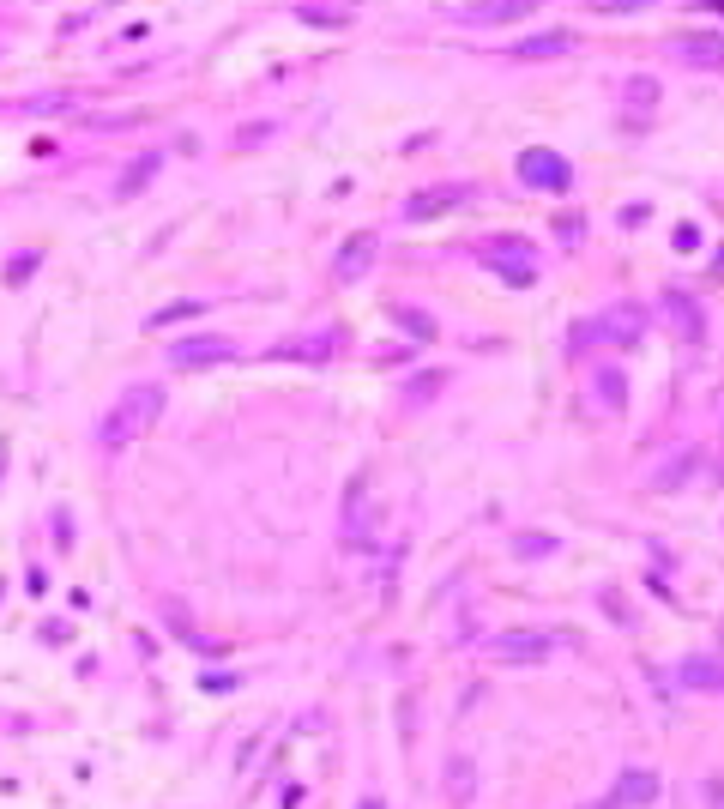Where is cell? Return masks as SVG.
Wrapping results in <instances>:
<instances>
[{
    "label": "cell",
    "mask_w": 724,
    "mask_h": 809,
    "mask_svg": "<svg viewBox=\"0 0 724 809\" xmlns=\"http://www.w3.org/2000/svg\"><path fill=\"white\" fill-rule=\"evenodd\" d=\"M580 809H622V803H616V791H610V797H592V803H580Z\"/></svg>",
    "instance_id": "obj_28"
},
{
    "label": "cell",
    "mask_w": 724,
    "mask_h": 809,
    "mask_svg": "<svg viewBox=\"0 0 724 809\" xmlns=\"http://www.w3.org/2000/svg\"><path fill=\"white\" fill-rule=\"evenodd\" d=\"M447 393V375L435 369V375H417L411 387H405V405H429V399H441Z\"/></svg>",
    "instance_id": "obj_19"
},
{
    "label": "cell",
    "mask_w": 724,
    "mask_h": 809,
    "mask_svg": "<svg viewBox=\"0 0 724 809\" xmlns=\"http://www.w3.org/2000/svg\"><path fill=\"white\" fill-rule=\"evenodd\" d=\"M568 49H574V31H543V37L513 43V61H562Z\"/></svg>",
    "instance_id": "obj_12"
},
{
    "label": "cell",
    "mask_w": 724,
    "mask_h": 809,
    "mask_svg": "<svg viewBox=\"0 0 724 809\" xmlns=\"http://www.w3.org/2000/svg\"><path fill=\"white\" fill-rule=\"evenodd\" d=\"M471 200H477L471 182H435V188H417V194L405 200V218H411V224H429V218H441V212H453V206H471Z\"/></svg>",
    "instance_id": "obj_5"
},
{
    "label": "cell",
    "mask_w": 724,
    "mask_h": 809,
    "mask_svg": "<svg viewBox=\"0 0 724 809\" xmlns=\"http://www.w3.org/2000/svg\"><path fill=\"white\" fill-rule=\"evenodd\" d=\"M519 182H525V188H543V194H562V188L574 182V170H568L562 151L531 145V151H519Z\"/></svg>",
    "instance_id": "obj_3"
},
{
    "label": "cell",
    "mask_w": 724,
    "mask_h": 809,
    "mask_svg": "<svg viewBox=\"0 0 724 809\" xmlns=\"http://www.w3.org/2000/svg\"><path fill=\"white\" fill-rule=\"evenodd\" d=\"M646 320H652V314H646L640 302H616V308H604V314H598V327H592V333H598V339H610V345H640ZM592 333H574V345H586Z\"/></svg>",
    "instance_id": "obj_4"
},
{
    "label": "cell",
    "mask_w": 724,
    "mask_h": 809,
    "mask_svg": "<svg viewBox=\"0 0 724 809\" xmlns=\"http://www.w3.org/2000/svg\"><path fill=\"white\" fill-rule=\"evenodd\" d=\"M543 7V0H465V7L453 13L459 25H471V31H489V25H513V19H531Z\"/></svg>",
    "instance_id": "obj_6"
},
{
    "label": "cell",
    "mask_w": 724,
    "mask_h": 809,
    "mask_svg": "<svg viewBox=\"0 0 724 809\" xmlns=\"http://www.w3.org/2000/svg\"><path fill=\"white\" fill-rule=\"evenodd\" d=\"M700 459H706L700 447H682V453H676V459H670V465H664V471L652 477V490H664V496H670V490H682V483H688V477L700 471Z\"/></svg>",
    "instance_id": "obj_15"
},
{
    "label": "cell",
    "mask_w": 724,
    "mask_h": 809,
    "mask_svg": "<svg viewBox=\"0 0 724 809\" xmlns=\"http://www.w3.org/2000/svg\"><path fill=\"white\" fill-rule=\"evenodd\" d=\"M598 399H604L610 411H622V399H628V387H622V375H610V369H604V375H598Z\"/></svg>",
    "instance_id": "obj_24"
},
{
    "label": "cell",
    "mask_w": 724,
    "mask_h": 809,
    "mask_svg": "<svg viewBox=\"0 0 724 809\" xmlns=\"http://www.w3.org/2000/svg\"><path fill=\"white\" fill-rule=\"evenodd\" d=\"M598 13H640V7H652V0H592Z\"/></svg>",
    "instance_id": "obj_25"
},
{
    "label": "cell",
    "mask_w": 724,
    "mask_h": 809,
    "mask_svg": "<svg viewBox=\"0 0 724 809\" xmlns=\"http://www.w3.org/2000/svg\"><path fill=\"white\" fill-rule=\"evenodd\" d=\"M562 550V538H550V532H513V556L519 562H543V556H556Z\"/></svg>",
    "instance_id": "obj_17"
},
{
    "label": "cell",
    "mask_w": 724,
    "mask_h": 809,
    "mask_svg": "<svg viewBox=\"0 0 724 809\" xmlns=\"http://www.w3.org/2000/svg\"><path fill=\"white\" fill-rule=\"evenodd\" d=\"M163 417V387L157 381H139V387H127L115 405H109V417L97 423V441H103V453H121L127 441H139L151 423Z\"/></svg>",
    "instance_id": "obj_1"
},
{
    "label": "cell",
    "mask_w": 724,
    "mask_h": 809,
    "mask_svg": "<svg viewBox=\"0 0 724 809\" xmlns=\"http://www.w3.org/2000/svg\"><path fill=\"white\" fill-rule=\"evenodd\" d=\"M622 103H628V109H652V103H658V79H646V73H634V79L622 85Z\"/></svg>",
    "instance_id": "obj_18"
},
{
    "label": "cell",
    "mask_w": 724,
    "mask_h": 809,
    "mask_svg": "<svg viewBox=\"0 0 724 809\" xmlns=\"http://www.w3.org/2000/svg\"><path fill=\"white\" fill-rule=\"evenodd\" d=\"M393 314H399V327H405V333H417V339H435V320H429V314H417V308H393Z\"/></svg>",
    "instance_id": "obj_23"
},
{
    "label": "cell",
    "mask_w": 724,
    "mask_h": 809,
    "mask_svg": "<svg viewBox=\"0 0 724 809\" xmlns=\"http://www.w3.org/2000/svg\"><path fill=\"white\" fill-rule=\"evenodd\" d=\"M682 689H694V695H724V665L718 659H682Z\"/></svg>",
    "instance_id": "obj_14"
},
{
    "label": "cell",
    "mask_w": 724,
    "mask_h": 809,
    "mask_svg": "<svg viewBox=\"0 0 724 809\" xmlns=\"http://www.w3.org/2000/svg\"><path fill=\"white\" fill-rule=\"evenodd\" d=\"M664 785H658V773H646V767H628L622 779H616V803L622 809H640V803H652Z\"/></svg>",
    "instance_id": "obj_13"
},
{
    "label": "cell",
    "mask_w": 724,
    "mask_h": 809,
    "mask_svg": "<svg viewBox=\"0 0 724 809\" xmlns=\"http://www.w3.org/2000/svg\"><path fill=\"white\" fill-rule=\"evenodd\" d=\"M157 170H163V157H157V151H151V157H139V170H133V176H121V188H115V194H121V200H133Z\"/></svg>",
    "instance_id": "obj_21"
},
{
    "label": "cell",
    "mask_w": 724,
    "mask_h": 809,
    "mask_svg": "<svg viewBox=\"0 0 724 809\" xmlns=\"http://www.w3.org/2000/svg\"><path fill=\"white\" fill-rule=\"evenodd\" d=\"M369 266H375V236H369V230H356V236L338 248V266H332V278H338V284H356V278L369 272Z\"/></svg>",
    "instance_id": "obj_9"
},
{
    "label": "cell",
    "mask_w": 724,
    "mask_h": 809,
    "mask_svg": "<svg viewBox=\"0 0 724 809\" xmlns=\"http://www.w3.org/2000/svg\"><path fill=\"white\" fill-rule=\"evenodd\" d=\"M224 357H236L230 339H181V345L169 351L175 369H206V363H224Z\"/></svg>",
    "instance_id": "obj_11"
},
{
    "label": "cell",
    "mask_w": 724,
    "mask_h": 809,
    "mask_svg": "<svg viewBox=\"0 0 724 809\" xmlns=\"http://www.w3.org/2000/svg\"><path fill=\"white\" fill-rule=\"evenodd\" d=\"M471 785H477V773H471V761H453V767H447V797H453V803H471V797H477Z\"/></svg>",
    "instance_id": "obj_20"
},
{
    "label": "cell",
    "mask_w": 724,
    "mask_h": 809,
    "mask_svg": "<svg viewBox=\"0 0 724 809\" xmlns=\"http://www.w3.org/2000/svg\"><path fill=\"white\" fill-rule=\"evenodd\" d=\"M489 659H495V665H550V659H556V634H537V628L495 634Z\"/></svg>",
    "instance_id": "obj_2"
},
{
    "label": "cell",
    "mask_w": 724,
    "mask_h": 809,
    "mask_svg": "<svg viewBox=\"0 0 724 809\" xmlns=\"http://www.w3.org/2000/svg\"><path fill=\"white\" fill-rule=\"evenodd\" d=\"M25 272H37V254H13V266H7V284H19Z\"/></svg>",
    "instance_id": "obj_26"
},
{
    "label": "cell",
    "mask_w": 724,
    "mask_h": 809,
    "mask_svg": "<svg viewBox=\"0 0 724 809\" xmlns=\"http://www.w3.org/2000/svg\"><path fill=\"white\" fill-rule=\"evenodd\" d=\"M200 308H206V302H169V308H157V314H151V327H169V320H194Z\"/></svg>",
    "instance_id": "obj_22"
},
{
    "label": "cell",
    "mask_w": 724,
    "mask_h": 809,
    "mask_svg": "<svg viewBox=\"0 0 724 809\" xmlns=\"http://www.w3.org/2000/svg\"><path fill=\"white\" fill-rule=\"evenodd\" d=\"M664 320H670V333H676L682 345H700V339H706V320H700V302H694L688 290H670V296H664Z\"/></svg>",
    "instance_id": "obj_7"
},
{
    "label": "cell",
    "mask_w": 724,
    "mask_h": 809,
    "mask_svg": "<svg viewBox=\"0 0 724 809\" xmlns=\"http://www.w3.org/2000/svg\"><path fill=\"white\" fill-rule=\"evenodd\" d=\"M706 803H712V809H724V779H712V785H706Z\"/></svg>",
    "instance_id": "obj_27"
},
{
    "label": "cell",
    "mask_w": 724,
    "mask_h": 809,
    "mask_svg": "<svg viewBox=\"0 0 724 809\" xmlns=\"http://www.w3.org/2000/svg\"><path fill=\"white\" fill-rule=\"evenodd\" d=\"M688 67H724V31H688L670 43Z\"/></svg>",
    "instance_id": "obj_10"
},
{
    "label": "cell",
    "mask_w": 724,
    "mask_h": 809,
    "mask_svg": "<svg viewBox=\"0 0 724 809\" xmlns=\"http://www.w3.org/2000/svg\"><path fill=\"white\" fill-rule=\"evenodd\" d=\"M338 345H344V333H338V327H326V333H302V339L272 345V357H284V363H326Z\"/></svg>",
    "instance_id": "obj_8"
},
{
    "label": "cell",
    "mask_w": 724,
    "mask_h": 809,
    "mask_svg": "<svg viewBox=\"0 0 724 809\" xmlns=\"http://www.w3.org/2000/svg\"><path fill=\"white\" fill-rule=\"evenodd\" d=\"M296 19L338 31V25H350V0H302V7H296Z\"/></svg>",
    "instance_id": "obj_16"
}]
</instances>
